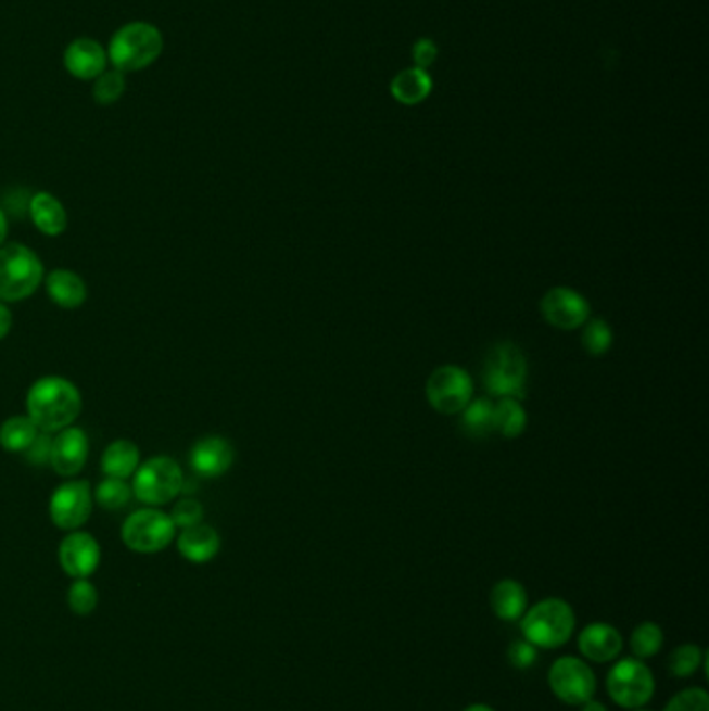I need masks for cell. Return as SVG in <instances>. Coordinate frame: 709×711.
<instances>
[{"instance_id":"1","label":"cell","mask_w":709,"mask_h":711,"mask_svg":"<svg viewBox=\"0 0 709 711\" xmlns=\"http://www.w3.org/2000/svg\"><path fill=\"white\" fill-rule=\"evenodd\" d=\"M25 406L38 431L59 433L81 415V393L69 379L42 377L29 388Z\"/></svg>"},{"instance_id":"2","label":"cell","mask_w":709,"mask_h":711,"mask_svg":"<svg viewBox=\"0 0 709 711\" xmlns=\"http://www.w3.org/2000/svg\"><path fill=\"white\" fill-rule=\"evenodd\" d=\"M165 38L156 25L131 22L119 27L109 47V63L122 74H136L154 65L163 52Z\"/></svg>"},{"instance_id":"3","label":"cell","mask_w":709,"mask_h":711,"mask_svg":"<svg viewBox=\"0 0 709 711\" xmlns=\"http://www.w3.org/2000/svg\"><path fill=\"white\" fill-rule=\"evenodd\" d=\"M574 626V610L560 597L539 601L520 618L522 637L541 649H558L566 645L572 638Z\"/></svg>"},{"instance_id":"4","label":"cell","mask_w":709,"mask_h":711,"mask_svg":"<svg viewBox=\"0 0 709 711\" xmlns=\"http://www.w3.org/2000/svg\"><path fill=\"white\" fill-rule=\"evenodd\" d=\"M45 281V265L38 254L24 244L0 245V302H22Z\"/></svg>"},{"instance_id":"5","label":"cell","mask_w":709,"mask_h":711,"mask_svg":"<svg viewBox=\"0 0 709 711\" xmlns=\"http://www.w3.org/2000/svg\"><path fill=\"white\" fill-rule=\"evenodd\" d=\"M529 363L524 352L512 342L493 345L483 365V383L493 397L522 399L527 395Z\"/></svg>"},{"instance_id":"6","label":"cell","mask_w":709,"mask_h":711,"mask_svg":"<svg viewBox=\"0 0 709 711\" xmlns=\"http://www.w3.org/2000/svg\"><path fill=\"white\" fill-rule=\"evenodd\" d=\"M183 490V470L169 458L156 456L134 472V495L147 506H163L173 501Z\"/></svg>"},{"instance_id":"7","label":"cell","mask_w":709,"mask_h":711,"mask_svg":"<svg viewBox=\"0 0 709 711\" xmlns=\"http://www.w3.org/2000/svg\"><path fill=\"white\" fill-rule=\"evenodd\" d=\"M606 687L616 706L624 710H638L651 701L656 693V681L647 663L636 658H626L613 663L608 672Z\"/></svg>"},{"instance_id":"8","label":"cell","mask_w":709,"mask_h":711,"mask_svg":"<svg viewBox=\"0 0 709 711\" xmlns=\"http://www.w3.org/2000/svg\"><path fill=\"white\" fill-rule=\"evenodd\" d=\"M425 393L435 412L452 417L460 415L466 404L474 397V383L465 368L443 365L429 374Z\"/></svg>"},{"instance_id":"9","label":"cell","mask_w":709,"mask_h":711,"mask_svg":"<svg viewBox=\"0 0 709 711\" xmlns=\"http://www.w3.org/2000/svg\"><path fill=\"white\" fill-rule=\"evenodd\" d=\"M175 524L172 516L156 508H142L127 516L123 522V543L138 554H156L169 547L175 539Z\"/></svg>"},{"instance_id":"10","label":"cell","mask_w":709,"mask_h":711,"mask_svg":"<svg viewBox=\"0 0 709 711\" xmlns=\"http://www.w3.org/2000/svg\"><path fill=\"white\" fill-rule=\"evenodd\" d=\"M547 683L552 693L566 706H583L585 701L593 699L597 688L595 672L591 670V665L572 656H564L552 663Z\"/></svg>"},{"instance_id":"11","label":"cell","mask_w":709,"mask_h":711,"mask_svg":"<svg viewBox=\"0 0 709 711\" xmlns=\"http://www.w3.org/2000/svg\"><path fill=\"white\" fill-rule=\"evenodd\" d=\"M92 501L88 481H67L50 495V520L63 531H77L92 515Z\"/></svg>"},{"instance_id":"12","label":"cell","mask_w":709,"mask_h":711,"mask_svg":"<svg viewBox=\"0 0 709 711\" xmlns=\"http://www.w3.org/2000/svg\"><path fill=\"white\" fill-rule=\"evenodd\" d=\"M541 315L547 320V325L562 329V331H574L583 327L591 319V306L587 297L572 290V288H552L539 302Z\"/></svg>"},{"instance_id":"13","label":"cell","mask_w":709,"mask_h":711,"mask_svg":"<svg viewBox=\"0 0 709 711\" xmlns=\"http://www.w3.org/2000/svg\"><path fill=\"white\" fill-rule=\"evenodd\" d=\"M90 443L84 429L79 427H67L56 433L50 447V467L54 468L61 477H75L81 472V468L88 462Z\"/></svg>"},{"instance_id":"14","label":"cell","mask_w":709,"mask_h":711,"mask_svg":"<svg viewBox=\"0 0 709 711\" xmlns=\"http://www.w3.org/2000/svg\"><path fill=\"white\" fill-rule=\"evenodd\" d=\"M59 562L74 579H88L100 564V545L90 533L74 531L59 547Z\"/></svg>"},{"instance_id":"15","label":"cell","mask_w":709,"mask_h":711,"mask_svg":"<svg viewBox=\"0 0 709 711\" xmlns=\"http://www.w3.org/2000/svg\"><path fill=\"white\" fill-rule=\"evenodd\" d=\"M63 65L67 74L74 75L75 79L94 81L99 75L106 72L109 56L99 40L77 38L63 52Z\"/></svg>"},{"instance_id":"16","label":"cell","mask_w":709,"mask_h":711,"mask_svg":"<svg viewBox=\"0 0 709 711\" xmlns=\"http://www.w3.org/2000/svg\"><path fill=\"white\" fill-rule=\"evenodd\" d=\"M233 460H236L233 445L219 435L202 437L200 442L194 443L190 452V467L204 479L223 477L229 468L233 467Z\"/></svg>"},{"instance_id":"17","label":"cell","mask_w":709,"mask_h":711,"mask_svg":"<svg viewBox=\"0 0 709 711\" xmlns=\"http://www.w3.org/2000/svg\"><path fill=\"white\" fill-rule=\"evenodd\" d=\"M622 635L616 626L606 622H593L579 635L581 653L595 663H608L616 660L622 651Z\"/></svg>"},{"instance_id":"18","label":"cell","mask_w":709,"mask_h":711,"mask_svg":"<svg viewBox=\"0 0 709 711\" xmlns=\"http://www.w3.org/2000/svg\"><path fill=\"white\" fill-rule=\"evenodd\" d=\"M177 549L186 560L194 564H206L219 554V533L213 526L198 522L194 526L181 529L177 537Z\"/></svg>"},{"instance_id":"19","label":"cell","mask_w":709,"mask_h":711,"mask_svg":"<svg viewBox=\"0 0 709 711\" xmlns=\"http://www.w3.org/2000/svg\"><path fill=\"white\" fill-rule=\"evenodd\" d=\"M45 285L50 300L63 310H75L88 300V285L75 270H50L45 275Z\"/></svg>"},{"instance_id":"20","label":"cell","mask_w":709,"mask_h":711,"mask_svg":"<svg viewBox=\"0 0 709 711\" xmlns=\"http://www.w3.org/2000/svg\"><path fill=\"white\" fill-rule=\"evenodd\" d=\"M29 217L31 223L36 225V229L49 238H56L61 233H65L67 229V211L61 204V200L52 196L49 192H38L34 194L29 204H27Z\"/></svg>"},{"instance_id":"21","label":"cell","mask_w":709,"mask_h":711,"mask_svg":"<svg viewBox=\"0 0 709 711\" xmlns=\"http://www.w3.org/2000/svg\"><path fill=\"white\" fill-rule=\"evenodd\" d=\"M390 94L404 106H416L433 94V77L425 69L408 67L395 75L390 84Z\"/></svg>"},{"instance_id":"22","label":"cell","mask_w":709,"mask_h":711,"mask_svg":"<svg viewBox=\"0 0 709 711\" xmlns=\"http://www.w3.org/2000/svg\"><path fill=\"white\" fill-rule=\"evenodd\" d=\"M529 606L527 589L512 579L499 581L491 591V608L493 613L504 622L520 620Z\"/></svg>"},{"instance_id":"23","label":"cell","mask_w":709,"mask_h":711,"mask_svg":"<svg viewBox=\"0 0 709 711\" xmlns=\"http://www.w3.org/2000/svg\"><path fill=\"white\" fill-rule=\"evenodd\" d=\"M100 467L106 477L127 481L140 467V447L129 440H117L104 449Z\"/></svg>"},{"instance_id":"24","label":"cell","mask_w":709,"mask_h":711,"mask_svg":"<svg viewBox=\"0 0 709 711\" xmlns=\"http://www.w3.org/2000/svg\"><path fill=\"white\" fill-rule=\"evenodd\" d=\"M463 433L470 440H485L495 433V404L490 397H472L460 412Z\"/></svg>"},{"instance_id":"25","label":"cell","mask_w":709,"mask_h":711,"mask_svg":"<svg viewBox=\"0 0 709 711\" xmlns=\"http://www.w3.org/2000/svg\"><path fill=\"white\" fill-rule=\"evenodd\" d=\"M527 410L522 406V399L514 397H502L495 404V433H499L506 440H516L527 429Z\"/></svg>"},{"instance_id":"26","label":"cell","mask_w":709,"mask_h":711,"mask_svg":"<svg viewBox=\"0 0 709 711\" xmlns=\"http://www.w3.org/2000/svg\"><path fill=\"white\" fill-rule=\"evenodd\" d=\"M38 433H40L38 427L34 424V420L27 415L25 417L7 418L0 424V447H4L7 452L20 454V452H25L31 445Z\"/></svg>"},{"instance_id":"27","label":"cell","mask_w":709,"mask_h":711,"mask_svg":"<svg viewBox=\"0 0 709 711\" xmlns=\"http://www.w3.org/2000/svg\"><path fill=\"white\" fill-rule=\"evenodd\" d=\"M663 647V631L656 622H641L631 635V651L636 660H649Z\"/></svg>"},{"instance_id":"28","label":"cell","mask_w":709,"mask_h":711,"mask_svg":"<svg viewBox=\"0 0 709 711\" xmlns=\"http://www.w3.org/2000/svg\"><path fill=\"white\" fill-rule=\"evenodd\" d=\"M583 347L588 356H604L610 352L611 344H613V331H611L610 322L608 320L593 317L585 322V331H583Z\"/></svg>"},{"instance_id":"29","label":"cell","mask_w":709,"mask_h":711,"mask_svg":"<svg viewBox=\"0 0 709 711\" xmlns=\"http://www.w3.org/2000/svg\"><path fill=\"white\" fill-rule=\"evenodd\" d=\"M704 660H706L704 649L699 645L686 643L672 651V656L668 660V670L676 678H688L704 665Z\"/></svg>"},{"instance_id":"30","label":"cell","mask_w":709,"mask_h":711,"mask_svg":"<svg viewBox=\"0 0 709 711\" xmlns=\"http://www.w3.org/2000/svg\"><path fill=\"white\" fill-rule=\"evenodd\" d=\"M131 497H134L131 487L122 479H113V477H106L94 491V501L104 510H122L131 501Z\"/></svg>"},{"instance_id":"31","label":"cell","mask_w":709,"mask_h":711,"mask_svg":"<svg viewBox=\"0 0 709 711\" xmlns=\"http://www.w3.org/2000/svg\"><path fill=\"white\" fill-rule=\"evenodd\" d=\"M125 88H127V79H125V74L117 72V69H106L104 74L99 75L94 79V86H92V97L97 100V104L100 106H111L115 102H119L125 94Z\"/></svg>"},{"instance_id":"32","label":"cell","mask_w":709,"mask_h":711,"mask_svg":"<svg viewBox=\"0 0 709 711\" xmlns=\"http://www.w3.org/2000/svg\"><path fill=\"white\" fill-rule=\"evenodd\" d=\"M67 601H69V608L77 615H88V613L97 610L99 593L88 579H75L74 585L69 587V593H67Z\"/></svg>"},{"instance_id":"33","label":"cell","mask_w":709,"mask_h":711,"mask_svg":"<svg viewBox=\"0 0 709 711\" xmlns=\"http://www.w3.org/2000/svg\"><path fill=\"white\" fill-rule=\"evenodd\" d=\"M663 711H709V695L704 688H685L676 693Z\"/></svg>"},{"instance_id":"34","label":"cell","mask_w":709,"mask_h":711,"mask_svg":"<svg viewBox=\"0 0 709 711\" xmlns=\"http://www.w3.org/2000/svg\"><path fill=\"white\" fill-rule=\"evenodd\" d=\"M172 520L175 524V529H188V526H194L198 522H202L204 518V508L202 504L192 499V497H186V499H179L172 510Z\"/></svg>"},{"instance_id":"35","label":"cell","mask_w":709,"mask_h":711,"mask_svg":"<svg viewBox=\"0 0 709 711\" xmlns=\"http://www.w3.org/2000/svg\"><path fill=\"white\" fill-rule=\"evenodd\" d=\"M537 647L531 645L527 638L514 640L508 649V660L512 663L516 670H529L537 662Z\"/></svg>"},{"instance_id":"36","label":"cell","mask_w":709,"mask_h":711,"mask_svg":"<svg viewBox=\"0 0 709 711\" xmlns=\"http://www.w3.org/2000/svg\"><path fill=\"white\" fill-rule=\"evenodd\" d=\"M438 56H440V47H438L435 40H431V38H420V40H416L415 47H413V61H415V67L429 72V69L435 65Z\"/></svg>"},{"instance_id":"37","label":"cell","mask_w":709,"mask_h":711,"mask_svg":"<svg viewBox=\"0 0 709 711\" xmlns=\"http://www.w3.org/2000/svg\"><path fill=\"white\" fill-rule=\"evenodd\" d=\"M50 447H52V437L50 433H38L36 440L31 442V445L25 449V460L29 465H36V467H42V465H49L50 462Z\"/></svg>"},{"instance_id":"38","label":"cell","mask_w":709,"mask_h":711,"mask_svg":"<svg viewBox=\"0 0 709 711\" xmlns=\"http://www.w3.org/2000/svg\"><path fill=\"white\" fill-rule=\"evenodd\" d=\"M11 327H13V315H11V310L0 302V342L9 335Z\"/></svg>"},{"instance_id":"39","label":"cell","mask_w":709,"mask_h":711,"mask_svg":"<svg viewBox=\"0 0 709 711\" xmlns=\"http://www.w3.org/2000/svg\"><path fill=\"white\" fill-rule=\"evenodd\" d=\"M7 233H9V221H7V215H4V211L0 208V245L4 244V240H7Z\"/></svg>"},{"instance_id":"40","label":"cell","mask_w":709,"mask_h":711,"mask_svg":"<svg viewBox=\"0 0 709 711\" xmlns=\"http://www.w3.org/2000/svg\"><path fill=\"white\" fill-rule=\"evenodd\" d=\"M581 708H583L581 711H608L602 701H595V699H588Z\"/></svg>"},{"instance_id":"41","label":"cell","mask_w":709,"mask_h":711,"mask_svg":"<svg viewBox=\"0 0 709 711\" xmlns=\"http://www.w3.org/2000/svg\"><path fill=\"white\" fill-rule=\"evenodd\" d=\"M465 711H495L493 708H490V706H485V703H474V706H468Z\"/></svg>"},{"instance_id":"42","label":"cell","mask_w":709,"mask_h":711,"mask_svg":"<svg viewBox=\"0 0 709 711\" xmlns=\"http://www.w3.org/2000/svg\"><path fill=\"white\" fill-rule=\"evenodd\" d=\"M633 711H651V710H641V708H638V710H633Z\"/></svg>"}]
</instances>
